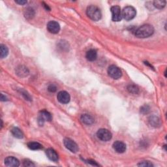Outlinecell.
Returning a JSON list of instances; mask_svg holds the SVG:
<instances>
[{
    "mask_svg": "<svg viewBox=\"0 0 167 167\" xmlns=\"http://www.w3.org/2000/svg\"><path fill=\"white\" fill-rule=\"evenodd\" d=\"M154 33V28L151 25L145 24L138 27L135 31V35L138 38L144 39L148 38Z\"/></svg>",
    "mask_w": 167,
    "mask_h": 167,
    "instance_id": "cell-1",
    "label": "cell"
},
{
    "mask_svg": "<svg viewBox=\"0 0 167 167\" xmlns=\"http://www.w3.org/2000/svg\"><path fill=\"white\" fill-rule=\"evenodd\" d=\"M137 15L136 9L133 7L127 6L123 9L122 11V18L126 20H133Z\"/></svg>",
    "mask_w": 167,
    "mask_h": 167,
    "instance_id": "cell-3",
    "label": "cell"
},
{
    "mask_svg": "<svg viewBox=\"0 0 167 167\" xmlns=\"http://www.w3.org/2000/svg\"><path fill=\"white\" fill-rule=\"evenodd\" d=\"M15 3L19 5H25L27 3L26 1H23V0H19V1H15Z\"/></svg>",
    "mask_w": 167,
    "mask_h": 167,
    "instance_id": "cell-29",
    "label": "cell"
},
{
    "mask_svg": "<svg viewBox=\"0 0 167 167\" xmlns=\"http://www.w3.org/2000/svg\"><path fill=\"white\" fill-rule=\"evenodd\" d=\"M63 144L67 150L73 153H76L79 151V146L76 143L70 138H65L63 140Z\"/></svg>",
    "mask_w": 167,
    "mask_h": 167,
    "instance_id": "cell-7",
    "label": "cell"
},
{
    "mask_svg": "<svg viewBox=\"0 0 167 167\" xmlns=\"http://www.w3.org/2000/svg\"><path fill=\"white\" fill-rule=\"evenodd\" d=\"M24 16L27 19H33V16H35V11L34 10L31 8H27L24 11Z\"/></svg>",
    "mask_w": 167,
    "mask_h": 167,
    "instance_id": "cell-20",
    "label": "cell"
},
{
    "mask_svg": "<svg viewBox=\"0 0 167 167\" xmlns=\"http://www.w3.org/2000/svg\"><path fill=\"white\" fill-rule=\"evenodd\" d=\"M127 90L129 91V93H131L133 94H137L138 93V91H139L138 88L134 84L129 85V86L127 87Z\"/></svg>",
    "mask_w": 167,
    "mask_h": 167,
    "instance_id": "cell-23",
    "label": "cell"
},
{
    "mask_svg": "<svg viewBox=\"0 0 167 167\" xmlns=\"http://www.w3.org/2000/svg\"><path fill=\"white\" fill-rule=\"evenodd\" d=\"M5 165L7 166L17 167L20 166V162L16 158L10 156L5 159Z\"/></svg>",
    "mask_w": 167,
    "mask_h": 167,
    "instance_id": "cell-12",
    "label": "cell"
},
{
    "mask_svg": "<svg viewBox=\"0 0 167 167\" xmlns=\"http://www.w3.org/2000/svg\"><path fill=\"white\" fill-rule=\"evenodd\" d=\"M0 50H1V58H5L9 54V49L4 45H0Z\"/></svg>",
    "mask_w": 167,
    "mask_h": 167,
    "instance_id": "cell-21",
    "label": "cell"
},
{
    "mask_svg": "<svg viewBox=\"0 0 167 167\" xmlns=\"http://www.w3.org/2000/svg\"><path fill=\"white\" fill-rule=\"evenodd\" d=\"M86 59L90 62H94L97 58V52L94 49H91L86 52Z\"/></svg>",
    "mask_w": 167,
    "mask_h": 167,
    "instance_id": "cell-15",
    "label": "cell"
},
{
    "mask_svg": "<svg viewBox=\"0 0 167 167\" xmlns=\"http://www.w3.org/2000/svg\"><path fill=\"white\" fill-rule=\"evenodd\" d=\"M138 166H153V164L150 161H142L138 164Z\"/></svg>",
    "mask_w": 167,
    "mask_h": 167,
    "instance_id": "cell-26",
    "label": "cell"
},
{
    "mask_svg": "<svg viewBox=\"0 0 167 167\" xmlns=\"http://www.w3.org/2000/svg\"><path fill=\"white\" fill-rule=\"evenodd\" d=\"M113 148L118 154H122L126 150V145L121 141H116L113 144Z\"/></svg>",
    "mask_w": 167,
    "mask_h": 167,
    "instance_id": "cell-11",
    "label": "cell"
},
{
    "mask_svg": "<svg viewBox=\"0 0 167 167\" xmlns=\"http://www.w3.org/2000/svg\"><path fill=\"white\" fill-rule=\"evenodd\" d=\"M97 135L99 139L102 141H105V142L109 141L111 139L112 137V133L110 132L108 130L105 129H99L97 131Z\"/></svg>",
    "mask_w": 167,
    "mask_h": 167,
    "instance_id": "cell-8",
    "label": "cell"
},
{
    "mask_svg": "<svg viewBox=\"0 0 167 167\" xmlns=\"http://www.w3.org/2000/svg\"><path fill=\"white\" fill-rule=\"evenodd\" d=\"M86 14L88 17L94 21L99 20L101 19L102 16L100 9L97 6L95 5H91L88 7L86 10Z\"/></svg>",
    "mask_w": 167,
    "mask_h": 167,
    "instance_id": "cell-2",
    "label": "cell"
},
{
    "mask_svg": "<svg viewBox=\"0 0 167 167\" xmlns=\"http://www.w3.org/2000/svg\"><path fill=\"white\" fill-rule=\"evenodd\" d=\"M150 106L146 105L143 106L140 108V112L142 114H147L150 112Z\"/></svg>",
    "mask_w": 167,
    "mask_h": 167,
    "instance_id": "cell-24",
    "label": "cell"
},
{
    "mask_svg": "<svg viewBox=\"0 0 167 167\" xmlns=\"http://www.w3.org/2000/svg\"><path fill=\"white\" fill-rule=\"evenodd\" d=\"M81 121L86 125H91L94 122V119L93 117L89 114H83L81 116Z\"/></svg>",
    "mask_w": 167,
    "mask_h": 167,
    "instance_id": "cell-16",
    "label": "cell"
},
{
    "mask_svg": "<svg viewBox=\"0 0 167 167\" xmlns=\"http://www.w3.org/2000/svg\"><path fill=\"white\" fill-rule=\"evenodd\" d=\"M23 165L26 167H32V166H35V165L33 164V163L30 161L28 159H26L24 160L23 161Z\"/></svg>",
    "mask_w": 167,
    "mask_h": 167,
    "instance_id": "cell-25",
    "label": "cell"
},
{
    "mask_svg": "<svg viewBox=\"0 0 167 167\" xmlns=\"http://www.w3.org/2000/svg\"><path fill=\"white\" fill-rule=\"evenodd\" d=\"M112 13V19L114 22H119L122 19V10L119 6H113L111 9Z\"/></svg>",
    "mask_w": 167,
    "mask_h": 167,
    "instance_id": "cell-6",
    "label": "cell"
},
{
    "mask_svg": "<svg viewBox=\"0 0 167 167\" xmlns=\"http://www.w3.org/2000/svg\"><path fill=\"white\" fill-rule=\"evenodd\" d=\"M46 155H47V157L52 161L57 162L58 161V155L56 153V151L54 150H53V149H48V150L46 151Z\"/></svg>",
    "mask_w": 167,
    "mask_h": 167,
    "instance_id": "cell-14",
    "label": "cell"
},
{
    "mask_svg": "<svg viewBox=\"0 0 167 167\" xmlns=\"http://www.w3.org/2000/svg\"><path fill=\"white\" fill-rule=\"evenodd\" d=\"M1 101H7V98H6V97L5 96H3V94H1Z\"/></svg>",
    "mask_w": 167,
    "mask_h": 167,
    "instance_id": "cell-30",
    "label": "cell"
},
{
    "mask_svg": "<svg viewBox=\"0 0 167 167\" xmlns=\"http://www.w3.org/2000/svg\"><path fill=\"white\" fill-rule=\"evenodd\" d=\"M108 75L113 79H119L122 76V72L121 69L116 65H111L108 69Z\"/></svg>",
    "mask_w": 167,
    "mask_h": 167,
    "instance_id": "cell-4",
    "label": "cell"
},
{
    "mask_svg": "<svg viewBox=\"0 0 167 167\" xmlns=\"http://www.w3.org/2000/svg\"><path fill=\"white\" fill-rule=\"evenodd\" d=\"M48 90L50 92H52V93H54V92H56L57 90V87L56 85L54 84H50L49 85L48 87Z\"/></svg>",
    "mask_w": 167,
    "mask_h": 167,
    "instance_id": "cell-27",
    "label": "cell"
},
{
    "mask_svg": "<svg viewBox=\"0 0 167 167\" xmlns=\"http://www.w3.org/2000/svg\"><path fill=\"white\" fill-rule=\"evenodd\" d=\"M149 123H150L152 127H158L161 125V121H160L158 117L155 116L150 117V118H149Z\"/></svg>",
    "mask_w": 167,
    "mask_h": 167,
    "instance_id": "cell-17",
    "label": "cell"
},
{
    "mask_svg": "<svg viewBox=\"0 0 167 167\" xmlns=\"http://www.w3.org/2000/svg\"><path fill=\"white\" fill-rule=\"evenodd\" d=\"M11 133L13 134L14 137L17 138H19V139H21V138H22L24 137V134L22 133V131L18 127H14L11 130Z\"/></svg>",
    "mask_w": 167,
    "mask_h": 167,
    "instance_id": "cell-18",
    "label": "cell"
},
{
    "mask_svg": "<svg viewBox=\"0 0 167 167\" xmlns=\"http://www.w3.org/2000/svg\"><path fill=\"white\" fill-rule=\"evenodd\" d=\"M20 91H21V94H22V95L24 96V98L26 99V100H30V101H31V97H30V95L28 94L26 91H24V90H21Z\"/></svg>",
    "mask_w": 167,
    "mask_h": 167,
    "instance_id": "cell-28",
    "label": "cell"
},
{
    "mask_svg": "<svg viewBox=\"0 0 167 167\" xmlns=\"http://www.w3.org/2000/svg\"><path fill=\"white\" fill-rule=\"evenodd\" d=\"M27 147L32 150H37L42 148V145L36 142H30L27 144Z\"/></svg>",
    "mask_w": 167,
    "mask_h": 167,
    "instance_id": "cell-19",
    "label": "cell"
},
{
    "mask_svg": "<svg viewBox=\"0 0 167 167\" xmlns=\"http://www.w3.org/2000/svg\"><path fill=\"white\" fill-rule=\"evenodd\" d=\"M154 6L158 9H162L166 6V1H154Z\"/></svg>",
    "mask_w": 167,
    "mask_h": 167,
    "instance_id": "cell-22",
    "label": "cell"
},
{
    "mask_svg": "<svg viewBox=\"0 0 167 167\" xmlns=\"http://www.w3.org/2000/svg\"><path fill=\"white\" fill-rule=\"evenodd\" d=\"M47 30L50 33L56 34L60 30V26L56 21H50L47 24Z\"/></svg>",
    "mask_w": 167,
    "mask_h": 167,
    "instance_id": "cell-10",
    "label": "cell"
},
{
    "mask_svg": "<svg viewBox=\"0 0 167 167\" xmlns=\"http://www.w3.org/2000/svg\"><path fill=\"white\" fill-rule=\"evenodd\" d=\"M52 120V115L50 113L47 111H41L38 116V123L40 126L43 125L44 123L47 121V122H50Z\"/></svg>",
    "mask_w": 167,
    "mask_h": 167,
    "instance_id": "cell-5",
    "label": "cell"
},
{
    "mask_svg": "<svg viewBox=\"0 0 167 167\" xmlns=\"http://www.w3.org/2000/svg\"><path fill=\"white\" fill-rule=\"evenodd\" d=\"M57 99L59 102L62 104H67L70 101V95L65 91H59L57 95Z\"/></svg>",
    "mask_w": 167,
    "mask_h": 167,
    "instance_id": "cell-9",
    "label": "cell"
},
{
    "mask_svg": "<svg viewBox=\"0 0 167 167\" xmlns=\"http://www.w3.org/2000/svg\"><path fill=\"white\" fill-rule=\"evenodd\" d=\"M16 73L20 77H26L29 74V70L24 65H20L16 69Z\"/></svg>",
    "mask_w": 167,
    "mask_h": 167,
    "instance_id": "cell-13",
    "label": "cell"
}]
</instances>
